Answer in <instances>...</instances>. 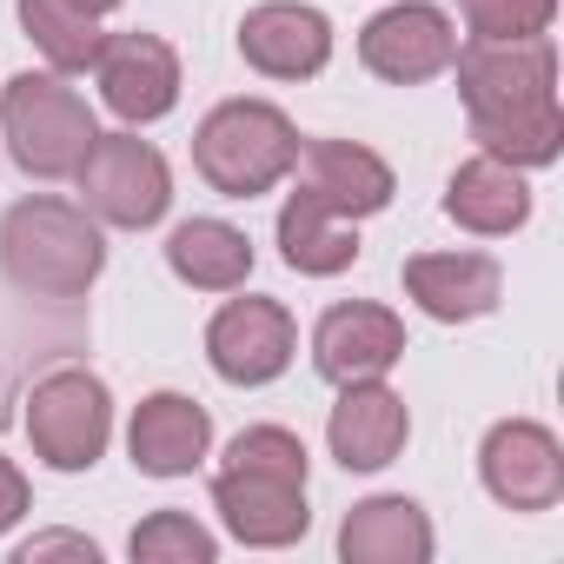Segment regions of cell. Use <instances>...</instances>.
Returning a JSON list of instances; mask_svg holds the SVG:
<instances>
[{"label":"cell","mask_w":564,"mask_h":564,"mask_svg":"<svg viewBox=\"0 0 564 564\" xmlns=\"http://www.w3.org/2000/svg\"><path fill=\"white\" fill-rule=\"evenodd\" d=\"M458 94L471 113L478 153L505 166H551L564 153V113H557V54L551 41H471L452 54Z\"/></svg>","instance_id":"cell-1"},{"label":"cell","mask_w":564,"mask_h":564,"mask_svg":"<svg viewBox=\"0 0 564 564\" xmlns=\"http://www.w3.org/2000/svg\"><path fill=\"white\" fill-rule=\"evenodd\" d=\"M213 511L226 531L252 551L300 544L313 511H306V445L286 425H252L226 445V465L213 471Z\"/></svg>","instance_id":"cell-2"},{"label":"cell","mask_w":564,"mask_h":564,"mask_svg":"<svg viewBox=\"0 0 564 564\" xmlns=\"http://www.w3.org/2000/svg\"><path fill=\"white\" fill-rule=\"evenodd\" d=\"M107 265L100 219L74 199L34 193L14 199L0 219V272L14 279L28 300H80Z\"/></svg>","instance_id":"cell-3"},{"label":"cell","mask_w":564,"mask_h":564,"mask_svg":"<svg viewBox=\"0 0 564 564\" xmlns=\"http://www.w3.org/2000/svg\"><path fill=\"white\" fill-rule=\"evenodd\" d=\"M300 160V127L272 100H226L199 120L193 133V166L213 193L226 199H259Z\"/></svg>","instance_id":"cell-4"},{"label":"cell","mask_w":564,"mask_h":564,"mask_svg":"<svg viewBox=\"0 0 564 564\" xmlns=\"http://www.w3.org/2000/svg\"><path fill=\"white\" fill-rule=\"evenodd\" d=\"M0 133L21 173L34 180H74V166L94 147V107L61 74H14L0 94Z\"/></svg>","instance_id":"cell-5"},{"label":"cell","mask_w":564,"mask_h":564,"mask_svg":"<svg viewBox=\"0 0 564 564\" xmlns=\"http://www.w3.org/2000/svg\"><path fill=\"white\" fill-rule=\"evenodd\" d=\"M74 180H80V206L100 226L140 232V226H160L166 206H173V173H166L160 147L140 140V133H94Z\"/></svg>","instance_id":"cell-6"},{"label":"cell","mask_w":564,"mask_h":564,"mask_svg":"<svg viewBox=\"0 0 564 564\" xmlns=\"http://www.w3.org/2000/svg\"><path fill=\"white\" fill-rule=\"evenodd\" d=\"M28 438L34 458L54 471H94L113 438V399L87 366H61L28 399Z\"/></svg>","instance_id":"cell-7"},{"label":"cell","mask_w":564,"mask_h":564,"mask_svg":"<svg viewBox=\"0 0 564 564\" xmlns=\"http://www.w3.org/2000/svg\"><path fill=\"white\" fill-rule=\"evenodd\" d=\"M300 352V326L279 300H226L206 326V359L226 386H272Z\"/></svg>","instance_id":"cell-8"},{"label":"cell","mask_w":564,"mask_h":564,"mask_svg":"<svg viewBox=\"0 0 564 564\" xmlns=\"http://www.w3.org/2000/svg\"><path fill=\"white\" fill-rule=\"evenodd\" d=\"M478 478L505 511H551L564 498V445L538 419H498L478 445Z\"/></svg>","instance_id":"cell-9"},{"label":"cell","mask_w":564,"mask_h":564,"mask_svg":"<svg viewBox=\"0 0 564 564\" xmlns=\"http://www.w3.org/2000/svg\"><path fill=\"white\" fill-rule=\"evenodd\" d=\"M458 54V34L445 21V8H425V0H399V8L372 14L359 28V61L366 74L392 80V87H419V80H438Z\"/></svg>","instance_id":"cell-10"},{"label":"cell","mask_w":564,"mask_h":564,"mask_svg":"<svg viewBox=\"0 0 564 564\" xmlns=\"http://www.w3.org/2000/svg\"><path fill=\"white\" fill-rule=\"evenodd\" d=\"M100 100L127 120V127H153L180 107V54L160 34H107L100 41Z\"/></svg>","instance_id":"cell-11"},{"label":"cell","mask_w":564,"mask_h":564,"mask_svg":"<svg viewBox=\"0 0 564 564\" xmlns=\"http://www.w3.org/2000/svg\"><path fill=\"white\" fill-rule=\"evenodd\" d=\"M405 359V319L372 306V300H346L313 326V366L333 386H359V379H386Z\"/></svg>","instance_id":"cell-12"},{"label":"cell","mask_w":564,"mask_h":564,"mask_svg":"<svg viewBox=\"0 0 564 564\" xmlns=\"http://www.w3.org/2000/svg\"><path fill=\"white\" fill-rule=\"evenodd\" d=\"M293 173H300V193L313 206H326L333 219L359 226V219L392 206V166L372 147H359V140H306Z\"/></svg>","instance_id":"cell-13"},{"label":"cell","mask_w":564,"mask_h":564,"mask_svg":"<svg viewBox=\"0 0 564 564\" xmlns=\"http://www.w3.org/2000/svg\"><path fill=\"white\" fill-rule=\"evenodd\" d=\"M239 54L265 80H313L333 61V21L300 0H265L239 21Z\"/></svg>","instance_id":"cell-14"},{"label":"cell","mask_w":564,"mask_h":564,"mask_svg":"<svg viewBox=\"0 0 564 564\" xmlns=\"http://www.w3.org/2000/svg\"><path fill=\"white\" fill-rule=\"evenodd\" d=\"M405 438H412V412L386 379L339 386V405L326 419V445L346 471H386L405 452Z\"/></svg>","instance_id":"cell-15"},{"label":"cell","mask_w":564,"mask_h":564,"mask_svg":"<svg viewBox=\"0 0 564 564\" xmlns=\"http://www.w3.org/2000/svg\"><path fill=\"white\" fill-rule=\"evenodd\" d=\"M498 293H505V272L485 252H419V259H405V300L438 326H465V319L498 313Z\"/></svg>","instance_id":"cell-16"},{"label":"cell","mask_w":564,"mask_h":564,"mask_svg":"<svg viewBox=\"0 0 564 564\" xmlns=\"http://www.w3.org/2000/svg\"><path fill=\"white\" fill-rule=\"evenodd\" d=\"M213 445V419L199 399L186 392H153L133 405V425H127V452L147 478H186Z\"/></svg>","instance_id":"cell-17"},{"label":"cell","mask_w":564,"mask_h":564,"mask_svg":"<svg viewBox=\"0 0 564 564\" xmlns=\"http://www.w3.org/2000/svg\"><path fill=\"white\" fill-rule=\"evenodd\" d=\"M445 219H458L465 232L478 239H498V232H518L531 219V186L518 166L491 160V153H471L452 180H445Z\"/></svg>","instance_id":"cell-18"},{"label":"cell","mask_w":564,"mask_h":564,"mask_svg":"<svg viewBox=\"0 0 564 564\" xmlns=\"http://www.w3.org/2000/svg\"><path fill=\"white\" fill-rule=\"evenodd\" d=\"M432 518L412 498H366L339 524V557L346 564H425L432 557Z\"/></svg>","instance_id":"cell-19"},{"label":"cell","mask_w":564,"mask_h":564,"mask_svg":"<svg viewBox=\"0 0 564 564\" xmlns=\"http://www.w3.org/2000/svg\"><path fill=\"white\" fill-rule=\"evenodd\" d=\"M166 265L173 279H186L199 293H239L252 279V239L226 219H186L166 239Z\"/></svg>","instance_id":"cell-20"},{"label":"cell","mask_w":564,"mask_h":564,"mask_svg":"<svg viewBox=\"0 0 564 564\" xmlns=\"http://www.w3.org/2000/svg\"><path fill=\"white\" fill-rule=\"evenodd\" d=\"M279 252H286V265L306 272V279H333V272H346L359 259V232H352V219H333L326 206L293 193L279 206Z\"/></svg>","instance_id":"cell-21"},{"label":"cell","mask_w":564,"mask_h":564,"mask_svg":"<svg viewBox=\"0 0 564 564\" xmlns=\"http://www.w3.org/2000/svg\"><path fill=\"white\" fill-rule=\"evenodd\" d=\"M21 28L47 54L54 74H87L100 61V14H87L80 0H21Z\"/></svg>","instance_id":"cell-22"},{"label":"cell","mask_w":564,"mask_h":564,"mask_svg":"<svg viewBox=\"0 0 564 564\" xmlns=\"http://www.w3.org/2000/svg\"><path fill=\"white\" fill-rule=\"evenodd\" d=\"M127 551H133V564H213L219 538L193 511H153L147 524H133Z\"/></svg>","instance_id":"cell-23"},{"label":"cell","mask_w":564,"mask_h":564,"mask_svg":"<svg viewBox=\"0 0 564 564\" xmlns=\"http://www.w3.org/2000/svg\"><path fill=\"white\" fill-rule=\"evenodd\" d=\"M471 41H538L557 14V0H458Z\"/></svg>","instance_id":"cell-24"},{"label":"cell","mask_w":564,"mask_h":564,"mask_svg":"<svg viewBox=\"0 0 564 564\" xmlns=\"http://www.w3.org/2000/svg\"><path fill=\"white\" fill-rule=\"evenodd\" d=\"M41 557H80V564H100V544L94 538H74V531H47V538H28L14 551V564H41Z\"/></svg>","instance_id":"cell-25"},{"label":"cell","mask_w":564,"mask_h":564,"mask_svg":"<svg viewBox=\"0 0 564 564\" xmlns=\"http://www.w3.org/2000/svg\"><path fill=\"white\" fill-rule=\"evenodd\" d=\"M28 518V478L14 458H0V531H14Z\"/></svg>","instance_id":"cell-26"},{"label":"cell","mask_w":564,"mask_h":564,"mask_svg":"<svg viewBox=\"0 0 564 564\" xmlns=\"http://www.w3.org/2000/svg\"><path fill=\"white\" fill-rule=\"evenodd\" d=\"M80 8H87V14H113V8H120V0H80Z\"/></svg>","instance_id":"cell-27"}]
</instances>
